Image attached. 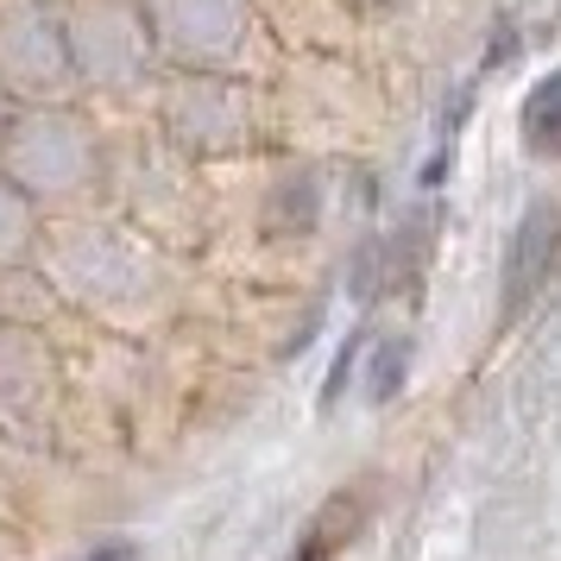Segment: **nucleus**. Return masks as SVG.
<instances>
[{
  "mask_svg": "<svg viewBox=\"0 0 561 561\" xmlns=\"http://www.w3.org/2000/svg\"><path fill=\"white\" fill-rule=\"evenodd\" d=\"M517 127H524V146H530V152H561V70L530 82Z\"/></svg>",
  "mask_w": 561,
  "mask_h": 561,
  "instance_id": "obj_8",
  "label": "nucleus"
},
{
  "mask_svg": "<svg viewBox=\"0 0 561 561\" xmlns=\"http://www.w3.org/2000/svg\"><path fill=\"white\" fill-rule=\"evenodd\" d=\"M38 240H45L38 233V203L0 171V265H26Z\"/></svg>",
  "mask_w": 561,
  "mask_h": 561,
  "instance_id": "obj_7",
  "label": "nucleus"
},
{
  "mask_svg": "<svg viewBox=\"0 0 561 561\" xmlns=\"http://www.w3.org/2000/svg\"><path fill=\"white\" fill-rule=\"evenodd\" d=\"M164 127L190 152H240L253 133V107H247V89L228 77H183L171 82Z\"/></svg>",
  "mask_w": 561,
  "mask_h": 561,
  "instance_id": "obj_5",
  "label": "nucleus"
},
{
  "mask_svg": "<svg viewBox=\"0 0 561 561\" xmlns=\"http://www.w3.org/2000/svg\"><path fill=\"white\" fill-rule=\"evenodd\" d=\"M13 114H20V107L7 102V89H0V139H7V127H13Z\"/></svg>",
  "mask_w": 561,
  "mask_h": 561,
  "instance_id": "obj_11",
  "label": "nucleus"
},
{
  "mask_svg": "<svg viewBox=\"0 0 561 561\" xmlns=\"http://www.w3.org/2000/svg\"><path fill=\"white\" fill-rule=\"evenodd\" d=\"M404 366H410L404 341H385L379 359H373V379H366V398H373V404H385V398H391V391L404 385Z\"/></svg>",
  "mask_w": 561,
  "mask_h": 561,
  "instance_id": "obj_9",
  "label": "nucleus"
},
{
  "mask_svg": "<svg viewBox=\"0 0 561 561\" xmlns=\"http://www.w3.org/2000/svg\"><path fill=\"white\" fill-rule=\"evenodd\" d=\"M0 89L13 107H57L77 89V57L51 0H0Z\"/></svg>",
  "mask_w": 561,
  "mask_h": 561,
  "instance_id": "obj_3",
  "label": "nucleus"
},
{
  "mask_svg": "<svg viewBox=\"0 0 561 561\" xmlns=\"http://www.w3.org/2000/svg\"><path fill=\"white\" fill-rule=\"evenodd\" d=\"M64 38L77 57V82L127 95L152 77L158 38L139 0H64Z\"/></svg>",
  "mask_w": 561,
  "mask_h": 561,
  "instance_id": "obj_2",
  "label": "nucleus"
},
{
  "mask_svg": "<svg viewBox=\"0 0 561 561\" xmlns=\"http://www.w3.org/2000/svg\"><path fill=\"white\" fill-rule=\"evenodd\" d=\"M0 171L26 190L32 203H70L89 196V183L102 171L95 152V121H82L77 107H20L13 127L0 139Z\"/></svg>",
  "mask_w": 561,
  "mask_h": 561,
  "instance_id": "obj_1",
  "label": "nucleus"
},
{
  "mask_svg": "<svg viewBox=\"0 0 561 561\" xmlns=\"http://www.w3.org/2000/svg\"><path fill=\"white\" fill-rule=\"evenodd\" d=\"M89 561H133V542H102Z\"/></svg>",
  "mask_w": 561,
  "mask_h": 561,
  "instance_id": "obj_10",
  "label": "nucleus"
},
{
  "mask_svg": "<svg viewBox=\"0 0 561 561\" xmlns=\"http://www.w3.org/2000/svg\"><path fill=\"white\" fill-rule=\"evenodd\" d=\"M158 57H171L183 77H228L247 57V0H139Z\"/></svg>",
  "mask_w": 561,
  "mask_h": 561,
  "instance_id": "obj_4",
  "label": "nucleus"
},
{
  "mask_svg": "<svg viewBox=\"0 0 561 561\" xmlns=\"http://www.w3.org/2000/svg\"><path fill=\"white\" fill-rule=\"evenodd\" d=\"M556 253H561V203L542 196V203L524 208V221L505 247V322H517L536 304V290L556 272Z\"/></svg>",
  "mask_w": 561,
  "mask_h": 561,
  "instance_id": "obj_6",
  "label": "nucleus"
}]
</instances>
